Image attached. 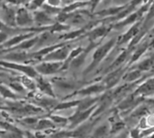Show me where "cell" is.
I'll return each mask as SVG.
<instances>
[{"label":"cell","mask_w":154,"mask_h":138,"mask_svg":"<svg viewBox=\"0 0 154 138\" xmlns=\"http://www.w3.org/2000/svg\"><path fill=\"white\" fill-rule=\"evenodd\" d=\"M58 81L54 80L53 83L55 85H57L59 88L63 89V90H73L75 85L73 84L72 82H69L66 79H57Z\"/></svg>","instance_id":"23"},{"label":"cell","mask_w":154,"mask_h":138,"mask_svg":"<svg viewBox=\"0 0 154 138\" xmlns=\"http://www.w3.org/2000/svg\"><path fill=\"white\" fill-rule=\"evenodd\" d=\"M116 42V38H112L108 41H106L105 44H103L102 46H99L98 48H96V50H95V52L93 54V57H93L92 62L88 66V67L86 69L85 74H88V72L92 71L106 57V55L110 52V50L115 46Z\"/></svg>","instance_id":"1"},{"label":"cell","mask_w":154,"mask_h":138,"mask_svg":"<svg viewBox=\"0 0 154 138\" xmlns=\"http://www.w3.org/2000/svg\"><path fill=\"white\" fill-rule=\"evenodd\" d=\"M1 64L3 66H5L7 68H11L19 72H22L24 75L30 77V78H33L36 79L39 75H38V72L36 71L35 67L32 66H28V65H23V64H19V63H13V62H9V61H5L2 60Z\"/></svg>","instance_id":"2"},{"label":"cell","mask_w":154,"mask_h":138,"mask_svg":"<svg viewBox=\"0 0 154 138\" xmlns=\"http://www.w3.org/2000/svg\"><path fill=\"white\" fill-rule=\"evenodd\" d=\"M80 103V101H66V102H60L59 103L54 110H68L72 107H77Z\"/></svg>","instance_id":"25"},{"label":"cell","mask_w":154,"mask_h":138,"mask_svg":"<svg viewBox=\"0 0 154 138\" xmlns=\"http://www.w3.org/2000/svg\"><path fill=\"white\" fill-rule=\"evenodd\" d=\"M22 82L23 83V86H25L26 88H29L30 90H33L35 89L36 87V83H34L30 77L26 76V75H23L22 77Z\"/></svg>","instance_id":"35"},{"label":"cell","mask_w":154,"mask_h":138,"mask_svg":"<svg viewBox=\"0 0 154 138\" xmlns=\"http://www.w3.org/2000/svg\"><path fill=\"white\" fill-rule=\"evenodd\" d=\"M106 89V86L103 85V84H93V85H89L86 88H83L81 89L80 91L78 92L79 94L80 95H84V96H87V95H92V94H96V93H99V92H102L104 90Z\"/></svg>","instance_id":"16"},{"label":"cell","mask_w":154,"mask_h":138,"mask_svg":"<svg viewBox=\"0 0 154 138\" xmlns=\"http://www.w3.org/2000/svg\"><path fill=\"white\" fill-rule=\"evenodd\" d=\"M34 23V18L29 10L25 7H20L17 9L16 13V24L21 27H30Z\"/></svg>","instance_id":"5"},{"label":"cell","mask_w":154,"mask_h":138,"mask_svg":"<svg viewBox=\"0 0 154 138\" xmlns=\"http://www.w3.org/2000/svg\"><path fill=\"white\" fill-rule=\"evenodd\" d=\"M36 86L44 94H46V95H48L50 97H54L55 96L51 83L49 81H47L45 78H43L42 76H38L36 78Z\"/></svg>","instance_id":"13"},{"label":"cell","mask_w":154,"mask_h":138,"mask_svg":"<svg viewBox=\"0 0 154 138\" xmlns=\"http://www.w3.org/2000/svg\"><path fill=\"white\" fill-rule=\"evenodd\" d=\"M16 13L13 6H4L2 8V22L9 27H13L16 24Z\"/></svg>","instance_id":"7"},{"label":"cell","mask_w":154,"mask_h":138,"mask_svg":"<svg viewBox=\"0 0 154 138\" xmlns=\"http://www.w3.org/2000/svg\"><path fill=\"white\" fill-rule=\"evenodd\" d=\"M136 97H137V96H136L134 93H133V94L127 96V97H126V98L118 105V109L123 110L129 109L130 107H132V106L135 103V101H136Z\"/></svg>","instance_id":"20"},{"label":"cell","mask_w":154,"mask_h":138,"mask_svg":"<svg viewBox=\"0 0 154 138\" xmlns=\"http://www.w3.org/2000/svg\"><path fill=\"white\" fill-rule=\"evenodd\" d=\"M39 42V36H34L29 40H24L23 42H22L21 44H19L18 46L13 48H10L9 50H25V49H29L31 48H32L33 46H35L36 44H38Z\"/></svg>","instance_id":"17"},{"label":"cell","mask_w":154,"mask_h":138,"mask_svg":"<svg viewBox=\"0 0 154 138\" xmlns=\"http://www.w3.org/2000/svg\"><path fill=\"white\" fill-rule=\"evenodd\" d=\"M64 63L63 62H50V61H44L35 66L36 71L38 74L42 75H53L60 70L63 69Z\"/></svg>","instance_id":"3"},{"label":"cell","mask_w":154,"mask_h":138,"mask_svg":"<svg viewBox=\"0 0 154 138\" xmlns=\"http://www.w3.org/2000/svg\"><path fill=\"white\" fill-rule=\"evenodd\" d=\"M3 58H5L6 60H9V62L13 63H22L28 59L32 58V54H29L25 51H16V52H10L9 54H6Z\"/></svg>","instance_id":"10"},{"label":"cell","mask_w":154,"mask_h":138,"mask_svg":"<svg viewBox=\"0 0 154 138\" xmlns=\"http://www.w3.org/2000/svg\"><path fill=\"white\" fill-rule=\"evenodd\" d=\"M154 19V3H152L149 8V11L147 13V17H146V22L150 21V20H152Z\"/></svg>","instance_id":"40"},{"label":"cell","mask_w":154,"mask_h":138,"mask_svg":"<svg viewBox=\"0 0 154 138\" xmlns=\"http://www.w3.org/2000/svg\"><path fill=\"white\" fill-rule=\"evenodd\" d=\"M126 7V5H123V6H117V7H110L108 9H105L99 13H97V14H101L102 16H108V15H115V14H118L120 12H122L125 8Z\"/></svg>","instance_id":"22"},{"label":"cell","mask_w":154,"mask_h":138,"mask_svg":"<svg viewBox=\"0 0 154 138\" xmlns=\"http://www.w3.org/2000/svg\"><path fill=\"white\" fill-rule=\"evenodd\" d=\"M35 34H36L35 32H32V31H31V32L20 33V34H18V35H15V36L10 38L5 43H4V44L2 45V47H5V48H7L8 49L13 48L18 46L19 44H21L22 42H23L24 40L31 39V37H32V38L34 37Z\"/></svg>","instance_id":"8"},{"label":"cell","mask_w":154,"mask_h":138,"mask_svg":"<svg viewBox=\"0 0 154 138\" xmlns=\"http://www.w3.org/2000/svg\"><path fill=\"white\" fill-rule=\"evenodd\" d=\"M42 8L43 11H44L46 13H48L50 16L54 15V14H58V15H59V14L61 13V9H60V8H57V7H55V6H51V5H50L48 3H44V4L42 5Z\"/></svg>","instance_id":"27"},{"label":"cell","mask_w":154,"mask_h":138,"mask_svg":"<svg viewBox=\"0 0 154 138\" xmlns=\"http://www.w3.org/2000/svg\"><path fill=\"white\" fill-rule=\"evenodd\" d=\"M33 18H34V22L38 26L46 27V25H49V24L53 25L55 23L52 18L44 11H35L33 13Z\"/></svg>","instance_id":"11"},{"label":"cell","mask_w":154,"mask_h":138,"mask_svg":"<svg viewBox=\"0 0 154 138\" xmlns=\"http://www.w3.org/2000/svg\"><path fill=\"white\" fill-rule=\"evenodd\" d=\"M43 4H44L43 1H32L29 4V9L34 10V9H37L39 7H42Z\"/></svg>","instance_id":"38"},{"label":"cell","mask_w":154,"mask_h":138,"mask_svg":"<svg viewBox=\"0 0 154 138\" xmlns=\"http://www.w3.org/2000/svg\"><path fill=\"white\" fill-rule=\"evenodd\" d=\"M1 94L4 98H8V99H17V96L14 92H13L10 89H8L6 86L2 85L1 86Z\"/></svg>","instance_id":"34"},{"label":"cell","mask_w":154,"mask_h":138,"mask_svg":"<svg viewBox=\"0 0 154 138\" xmlns=\"http://www.w3.org/2000/svg\"><path fill=\"white\" fill-rule=\"evenodd\" d=\"M51 119L53 121V123H58V124H66L69 121V119H65L61 116H51Z\"/></svg>","instance_id":"37"},{"label":"cell","mask_w":154,"mask_h":138,"mask_svg":"<svg viewBox=\"0 0 154 138\" xmlns=\"http://www.w3.org/2000/svg\"><path fill=\"white\" fill-rule=\"evenodd\" d=\"M150 3H146L143 7H141L138 11L131 13L130 15H128L126 18H125L124 21H122L121 22H118L115 25V28H117V29H121L125 26H127L131 23H134V22H137V21H139L143 15H144V13L145 12H148L149 11V8H150Z\"/></svg>","instance_id":"4"},{"label":"cell","mask_w":154,"mask_h":138,"mask_svg":"<svg viewBox=\"0 0 154 138\" xmlns=\"http://www.w3.org/2000/svg\"><path fill=\"white\" fill-rule=\"evenodd\" d=\"M54 123L51 119H41L39 120L38 124H37V127L36 128L37 129H42V130H44V129H49V128H54Z\"/></svg>","instance_id":"28"},{"label":"cell","mask_w":154,"mask_h":138,"mask_svg":"<svg viewBox=\"0 0 154 138\" xmlns=\"http://www.w3.org/2000/svg\"><path fill=\"white\" fill-rule=\"evenodd\" d=\"M69 46H62L60 48L56 49L55 51L48 54L43 57L44 61H50V62H63L66 61L70 54Z\"/></svg>","instance_id":"6"},{"label":"cell","mask_w":154,"mask_h":138,"mask_svg":"<svg viewBox=\"0 0 154 138\" xmlns=\"http://www.w3.org/2000/svg\"><path fill=\"white\" fill-rule=\"evenodd\" d=\"M150 138H154V133L152 134V136H151V137Z\"/></svg>","instance_id":"44"},{"label":"cell","mask_w":154,"mask_h":138,"mask_svg":"<svg viewBox=\"0 0 154 138\" xmlns=\"http://www.w3.org/2000/svg\"><path fill=\"white\" fill-rule=\"evenodd\" d=\"M143 101H147L148 103H150V104H152L154 105V99H145L144 98V100Z\"/></svg>","instance_id":"42"},{"label":"cell","mask_w":154,"mask_h":138,"mask_svg":"<svg viewBox=\"0 0 154 138\" xmlns=\"http://www.w3.org/2000/svg\"><path fill=\"white\" fill-rule=\"evenodd\" d=\"M108 31H109L108 27H106L105 25H101V26H98V27H96V28L90 30L87 34L89 37L90 40L92 42H94V40H96L97 39L106 36Z\"/></svg>","instance_id":"15"},{"label":"cell","mask_w":154,"mask_h":138,"mask_svg":"<svg viewBox=\"0 0 154 138\" xmlns=\"http://www.w3.org/2000/svg\"><path fill=\"white\" fill-rule=\"evenodd\" d=\"M69 28H70V25H66V24H63L62 22H57L53 25L50 26V31H52V32H55V31H62L69 30Z\"/></svg>","instance_id":"33"},{"label":"cell","mask_w":154,"mask_h":138,"mask_svg":"<svg viewBox=\"0 0 154 138\" xmlns=\"http://www.w3.org/2000/svg\"><path fill=\"white\" fill-rule=\"evenodd\" d=\"M154 65V59L151 57L149 58H146L144 60H143L142 62H140L136 67V69L142 71H148L149 69H151Z\"/></svg>","instance_id":"24"},{"label":"cell","mask_w":154,"mask_h":138,"mask_svg":"<svg viewBox=\"0 0 154 138\" xmlns=\"http://www.w3.org/2000/svg\"><path fill=\"white\" fill-rule=\"evenodd\" d=\"M154 93V78L148 79L143 84H141L135 91L134 94L136 96H148Z\"/></svg>","instance_id":"12"},{"label":"cell","mask_w":154,"mask_h":138,"mask_svg":"<svg viewBox=\"0 0 154 138\" xmlns=\"http://www.w3.org/2000/svg\"><path fill=\"white\" fill-rule=\"evenodd\" d=\"M149 113V110L146 106H140L138 108H136L134 110V111L132 113V117L133 118H141L145 116L146 114Z\"/></svg>","instance_id":"32"},{"label":"cell","mask_w":154,"mask_h":138,"mask_svg":"<svg viewBox=\"0 0 154 138\" xmlns=\"http://www.w3.org/2000/svg\"><path fill=\"white\" fill-rule=\"evenodd\" d=\"M129 51H130V49H127V50H125L124 52H122L117 57H116V59L115 60V62L111 65V67L112 68H114V67H116V66H120L125 59H126V57H128V55H129Z\"/></svg>","instance_id":"31"},{"label":"cell","mask_w":154,"mask_h":138,"mask_svg":"<svg viewBox=\"0 0 154 138\" xmlns=\"http://www.w3.org/2000/svg\"><path fill=\"white\" fill-rule=\"evenodd\" d=\"M37 101H38V104L41 107H42L44 109H48V110L49 109H53L54 110L55 107L59 104V103H57V101L55 100H52L51 98H48V99H46V98L40 99Z\"/></svg>","instance_id":"21"},{"label":"cell","mask_w":154,"mask_h":138,"mask_svg":"<svg viewBox=\"0 0 154 138\" xmlns=\"http://www.w3.org/2000/svg\"><path fill=\"white\" fill-rule=\"evenodd\" d=\"M149 48H150V43H148V42H145V43L140 45V46L138 47V48H137V49L134 51V53L133 54L130 63L133 64V63H134L135 61H137V60L145 53V51H146Z\"/></svg>","instance_id":"19"},{"label":"cell","mask_w":154,"mask_h":138,"mask_svg":"<svg viewBox=\"0 0 154 138\" xmlns=\"http://www.w3.org/2000/svg\"><path fill=\"white\" fill-rule=\"evenodd\" d=\"M87 30L85 28L83 29H79V30H76V31H70V32H68L67 34H65L63 36V39L68 40H73V39H76L77 37H79L80 35H82Z\"/></svg>","instance_id":"30"},{"label":"cell","mask_w":154,"mask_h":138,"mask_svg":"<svg viewBox=\"0 0 154 138\" xmlns=\"http://www.w3.org/2000/svg\"><path fill=\"white\" fill-rule=\"evenodd\" d=\"M142 75V72L138 69H135L132 72H129L125 75V80L126 82H134L137 79H139Z\"/></svg>","instance_id":"29"},{"label":"cell","mask_w":154,"mask_h":138,"mask_svg":"<svg viewBox=\"0 0 154 138\" xmlns=\"http://www.w3.org/2000/svg\"><path fill=\"white\" fill-rule=\"evenodd\" d=\"M122 73L123 72L121 70H116V71L113 72L112 74H110L109 75H107V77L105 80L106 88H111L114 85H116V84L119 81Z\"/></svg>","instance_id":"18"},{"label":"cell","mask_w":154,"mask_h":138,"mask_svg":"<svg viewBox=\"0 0 154 138\" xmlns=\"http://www.w3.org/2000/svg\"><path fill=\"white\" fill-rule=\"evenodd\" d=\"M109 128L107 124H104L102 126H99L97 128H96L93 137L94 138H103L108 133Z\"/></svg>","instance_id":"26"},{"label":"cell","mask_w":154,"mask_h":138,"mask_svg":"<svg viewBox=\"0 0 154 138\" xmlns=\"http://www.w3.org/2000/svg\"><path fill=\"white\" fill-rule=\"evenodd\" d=\"M23 122L27 125H34V124H38L39 120L35 117H27L23 119Z\"/></svg>","instance_id":"39"},{"label":"cell","mask_w":154,"mask_h":138,"mask_svg":"<svg viewBox=\"0 0 154 138\" xmlns=\"http://www.w3.org/2000/svg\"><path fill=\"white\" fill-rule=\"evenodd\" d=\"M130 136H131V138H139L140 137V132L138 129H134L131 131Z\"/></svg>","instance_id":"41"},{"label":"cell","mask_w":154,"mask_h":138,"mask_svg":"<svg viewBox=\"0 0 154 138\" xmlns=\"http://www.w3.org/2000/svg\"><path fill=\"white\" fill-rule=\"evenodd\" d=\"M8 85H9V87H11L12 89H14L15 92H24V87H23V85L22 84H20L19 82H16V81L12 82V83H10Z\"/></svg>","instance_id":"36"},{"label":"cell","mask_w":154,"mask_h":138,"mask_svg":"<svg viewBox=\"0 0 154 138\" xmlns=\"http://www.w3.org/2000/svg\"><path fill=\"white\" fill-rule=\"evenodd\" d=\"M96 108H97L96 106L95 107L93 106L92 108H90V109H88V110H87L85 111H81V112L76 111L74 113V115L69 119V120H70V122H71V128H75L76 126L79 125L80 123L84 122L91 115V113L95 110Z\"/></svg>","instance_id":"9"},{"label":"cell","mask_w":154,"mask_h":138,"mask_svg":"<svg viewBox=\"0 0 154 138\" xmlns=\"http://www.w3.org/2000/svg\"><path fill=\"white\" fill-rule=\"evenodd\" d=\"M140 31H141V22H138L137 23H135L134 25H133L123 36H122V38L119 40V41H118V43L119 44H122V43H126V42H128L130 40H134L137 35H138V33L140 32Z\"/></svg>","instance_id":"14"},{"label":"cell","mask_w":154,"mask_h":138,"mask_svg":"<svg viewBox=\"0 0 154 138\" xmlns=\"http://www.w3.org/2000/svg\"><path fill=\"white\" fill-rule=\"evenodd\" d=\"M150 48H154V37L152 38V41L150 42Z\"/></svg>","instance_id":"43"}]
</instances>
